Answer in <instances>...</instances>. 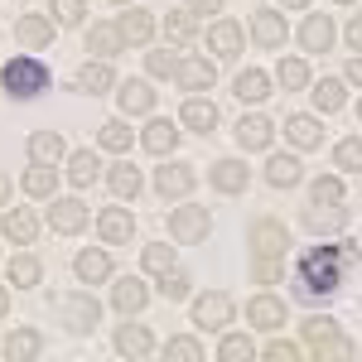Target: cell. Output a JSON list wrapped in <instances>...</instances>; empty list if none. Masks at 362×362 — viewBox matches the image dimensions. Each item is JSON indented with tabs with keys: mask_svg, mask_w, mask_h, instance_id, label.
<instances>
[{
	"mask_svg": "<svg viewBox=\"0 0 362 362\" xmlns=\"http://www.w3.org/2000/svg\"><path fill=\"white\" fill-rule=\"evenodd\" d=\"M39 353H44V334L39 329H15L5 338V358L10 362H34Z\"/></svg>",
	"mask_w": 362,
	"mask_h": 362,
	"instance_id": "ffe728a7",
	"label": "cell"
},
{
	"mask_svg": "<svg viewBox=\"0 0 362 362\" xmlns=\"http://www.w3.org/2000/svg\"><path fill=\"white\" fill-rule=\"evenodd\" d=\"M15 39L29 44V49H44V44L54 39V20H49V15H20V20H15Z\"/></svg>",
	"mask_w": 362,
	"mask_h": 362,
	"instance_id": "44dd1931",
	"label": "cell"
},
{
	"mask_svg": "<svg viewBox=\"0 0 362 362\" xmlns=\"http://www.w3.org/2000/svg\"><path fill=\"white\" fill-rule=\"evenodd\" d=\"M305 227H309V232H319V237L343 232V227H348V208H343V203H309V208H305Z\"/></svg>",
	"mask_w": 362,
	"mask_h": 362,
	"instance_id": "9c48e42d",
	"label": "cell"
},
{
	"mask_svg": "<svg viewBox=\"0 0 362 362\" xmlns=\"http://www.w3.org/2000/svg\"><path fill=\"white\" fill-rule=\"evenodd\" d=\"M314 358H319V362H334V358H358V343H353V338H343V334H338L334 343H324V348H319Z\"/></svg>",
	"mask_w": 362,
	"mask_h": 362,
	"instance_id": "681fc988",
	"label": "cell"
},
{
	"mask_svg": "<svg viewBox=\"0 0 362 362\" xmlns=\"http://www.w3.org/2000/svg\"><path fill=\"white\" fill-rule=\"evenodd\" d=\"M145 68H150L155 78H169V73H179V58H174V54H150V58H145Z\"/></svg>",
	"mask_w": 362,
	"mask_h": 362,
	"instance_id": "f5cc1de1",
	"label": "cell"
},
{
	"mask_svg": "<svg viewBox=\"0 0 362 362\" xmlns=\"http://www.w3.org/2000/svg\"><path fill=\"white\" fill-rule=\"evenodd\" d=\"M116 353H126V358H150L155 353V338L145 324H121L116 329Z\"/></svg>",
	"mask_w": 362,
	"mask_h": 362,
	"instance_id": "e0dca14e",
	"label": "cell"
},
{
	"mask_svg": "<svg viewBox=\"0 0 362 362\" xmlns=\"http://www.w3.org/2000/svg\"><path fill=\"white\" fill-rule=\"evenodd\" d=\"M5 198H10V174L0 169V208H5Z\"/></svg>",
	"mask_w": 362,
	"mask_h": 362,
	"instance_id": "6f0895ef",
	"label": "cell"
},
{
	"mask_svg": "<svg viewBox=\"0 0 362 362\" xmlns=\"http://www.w3.org/2000/svg\"><path fill=\"white\" fill-rule=\"evenodd\" d=\"M126 49V39H121V25H92L87 29V54H102V58H112Z\"/></svg>",
	"mask_w": 362,
	"mask_h": 362,
	"instance_id": "f1b7e54d",
	"label": "cell"
},
{
	"mask_svg": "<svg viewBox=\"0 0 362 362\" xmlns=\"http://www.w3.org/2000/svg\"><path fill=\"white\" fill-rule=\"evenodd\" d=\"M309 203H343V184H338V179H314Z\"/></svg>",
	"mask_w": 362,
	"mask_h": 362,
	"instance_id": "f907efd6",
	"label": "cell"
},
{
	"mask_svg": "<svg viewBox=\"0 0 362 362\" xmlns=\"http://www.w3.org/2000/svg\"><path fill=\"white\" fill-rule=\"evenodd\" d=\"M334 338H338V319H329V314H324V319H305V343L314 353H319L324 343H334Z\"/></svg>",
	"mask_w": 362,
	"mask_h": 362,
	"instance_id": "f35d334b",
	"label": "cell"
},
{
	"mask_svg": "<svg viewBox=\"0 0 362 362\" xmlns=\"http://www.w3.org/2000/svg\"><path fill=\"white\" fill-rule=\"evenodd\" d=\"M0 87H5L15 102H29V97L49 92V68H44L39 58H29V54H15L0 68Z\"/></svg>",
	"mask_w": 362,
	"mask_h": 362,
	"instance_id": "7a4b0ae2",
	"label": "cell"
},
{
	"mask_svg": "<svg viewBox=\"0 0 362 362\" xmlns=\"http://www.w3.org/2000/svg\"><path fill=\"white\" fill-rule=\"evenodd\" d=\"M256 280H261V285H271V280H280L276 256H256Z\"/></svg>",
	"mask_w": 362,
	"mask_h": 362,
	"instance_id": "db71d44e",
	"label": "cell"
},
{
	"mask_svg": "<svg viewBox=\"0 0 362 362\" xmlns=\"http://www.w3.org/2000/svg\"><path fill=\"white\" fill-rule=\"evenodd\" d=\"M29 160L34 165H58L63 160V136L58 131H34L29 136Z\"/></svg>",
	"mask_w": 362,
	"mask_h": 362,
	"instance_id": "f546056e",
	"label": "cell"
},
{
	"mask_svg": "<svg viewBox=\"0 0 362 362\" xmlns=\"http://www.w3.org/2000/svg\"><path fill=\"white\" fill-rule=\"evenodd\" d=\"M266 358H271V362H295V358H300V348H295L290 338H271V343H266Z\"/></svg>",
	"mask_w": 362,
	"mask_h": 362,
	"instance_id": "816d5d0a",
	"label": "cell"
},
{
	"mask_svg": "<svg viewBox=\"0 0 362 362\" xmlns=\"http://www.w3.org/2000/svg\"><path fill=\"white\" fill-rule=\"evenodd\" d=\"M116 102H121V112H126V116H145V112H155V92H150V83H140V78L121 83Z\"/></svg>",
	"mask_w": 362,
	"mask_h": 362,
	"instance_id": "ac0fdd59",
	"label": "cell"
},
{
	"mask_svg": "<svg viewBox=\"0 0 362 362\" xmlns=\"http://www.w3.org/2000/svg\"><path fill=\"white\" fill-rule=\"evenodd\" d=\"M285 140H290L295 150H314V145H324V126H319L314 116H290V121H285Z\"/></svg>",
	"mask_w": 362,
	"mask_h": 362,
	"instance_id": "603a6c76",
	"label": "cell"
},
{
	"mask_svg": "<svg viewBox=\"0 0 362 362\" xmlns=\"http://www.w3.org/2000/svg\"><path fill=\"white\" fill-rule=\"evenodd\" d=\"M218 358H223V362H251V358H256V343H251L247 334H227L223 348H218Z\"/></svg>",
	"mask_w": 362,
	"mask_h": 362,
	"instance_id": "60d3db41",
	"label": "cell"
},
{
	"mask_svg": "<svg viewBox=\"0 0 362 362\" xmlns=\"http://www.w3.org/2000/svg\"><path fill=\"white\" fill-rule=\"evenodd\" d=\"M251 39H256L261 49H280V44H285V15L256 10V15H251Z\"/></svg>",
	"mask_w": 362,
	"mask_h": 362,
	"instance_id": "7c38bea8",
	"label": "cell"
},
{
	"mask_svg": "<svg viewBox=\"0 0 362 362\" xmlns=\"http://www.w3.org/2000/svg\"><path fill=\"white\" fill-rule=\"evenodd\" d=\"M232 314H237V305H232V295H223V290H213V295H198L194 300V324L198 329H227L232 324Z\"/></svg>",
	"mask_w": 362,
	"mask_h": 362,
	"instance_id": "8992f818",
	"label": "cell"
},
{
	"mask_svg": "<svg viewBox=\"0 0 362 362\" xmlns=\"http://www.w3.org/2000/svg\"><path fill=\"white\" fill-rule=\"evenodd\" d=\"M189 285H194L189 271H179V266H174V271L160 276V295H165V300H184V295H189Z\"/></svg>",
	"mask_w": 362,
	"mask_h": 362,
	"instance_id": "7dc6e473",
	"label": "cell"
},
{
	"mask_svg": "<svg viewBox=\"0 0 362 362\" xmlns=\"http://www.w3.org/2000/svg\"><path fill=\"white\" fill-rule=\"evenodd\" d=\"M194 184H198V169L194 165L155 169V194H160V198H184V194H194Z\"/></svg>",
	"mask_w": 362,
	"mask_h": 362,
	"instance_id": "52a82bcc",
	"label": "cell"
},
{
	"mask_svg": "<svg viewBox=\"0 0 362 362\" xmlns=\"http://www.w3.org/2000/svg\"><path fill=\"white\" fill-rule=\"evenodd\" d=\"M334 165L338 169H348V174H362V140H338L334 145Z\"/></svg>",
	"mask_w": 362,
	"mask_h": 362,
	"instance_id": "7bdbcfd3",
	"label": "cell"
},
{
	"mask_svg": "<svg viewBox=\"0 0 362 362\" xmlns=\"http://www.w3.org/2000/svg\"><path fill=\"white\" fill-rule=\"evenodd\" d=\"M300 44H305V54H329L334 49V20L329 15H309L305 29H300Z\"/></svg>",
	"mask_w": 362,
	"mask_h": 362,
	"instance_id": "2e32d148",
	"label": "cell"
},
{
	"mask_svg": "<svg viewBox=\"0 0 362 362\" xmlns=\"http://www.w3.org/2000/svg\"><path fill=\"white\" fill-rule=\"evenodd\" d=\"M358 116H362V102H358Z\"/></svg>",
	"mask_w": 362,
	"mask_h": 362,
	"instance_id": "6125c7cd",
	"label": "cell"
},
{
	"mask_svg": "<svg viewBox=\"0 0 362 362\" xmlns=\"http://www.w3.org/2000/svg\"><path fill=\"white\" fill-rule=\"evenodd\" d=\"M276 83L285 87V92H300V87H309V63H305V58H280Z\"/></svg>",
	"mask_w": 362,
	"mask_h": 362,
	"instance_id": "e575fe53",
	"label": "cell"
},
{
	"mask_svg": "<svg viewBox=\"0 0 362 362\" xmlns=\"http://www.w3.org/2000/svg\"><path fill=\"white\" fill-rule=\"evenodd\" d=\"M223 0H189V15H218Z\"/></svg>",
	"mask_w": 362,
	"mask_h": 362,
	"instance_id": "11a10c76",
	"label": "cell"
},
{
	"mask_svg": "<svg viewBox=\"0 0 362 362\" xmlns=\"http://www.w3.org/2000/svg\"><path fill=\"white\" fill-rule=\"evenodd\" d=\"M338 5H348V0H338Z\"/></svg>",
	"mask_w": 362,
	"mask_h": 362,
	"instance_id": "be15d7a7",
	"label": "cell"
},
{
	"mask_svg": "<svg viewBox=\"0 0 362 362\" xmlns=\"http://www.w3.org/2000/svg\"><path fill=\"white\" fill-rule=\"evenodd\" d=\"M208 227H213V218H208V208H198V203L169 213V237H174L179 247H198V242L208 237Z\"/></svg>",
	"mask_w": 362,
	"mask_h": 362,
	"instance_id": "3957f363",
	"label": "cell"
},
{
	"mask_svg": "<svg viewBox=\"0 0 362 362\" xmlns=\"http://www.w3.org/2000/svg\"><path fill=\"white\" fill-rule=\"evenodd\" d=\"M54 314L73 329V334H87V329H97V319H102V305L92 300V295H58L54 300Z\"/></svg>",
	"mask_w": 362,
	"mask_h": 362,
	"instance_id": "277c9868",
	"label": "cell"
},
{
	"mask_svg": "<svg viewBox=\"0 0 362 362\" xmlns=\"http://www.w3.org/2000/svg\"><path fill=\"white\" fill-rule=\"evenodd\" d=\"M309 97H314V107H319V112H338V107H343V83H338V78H324Z\"/></svg>",
	"mask_w": 362,
	"mask_h": 362,
	"instance_id": "ee69618b",
	"label": "cell"
},
{
	"mask_svg": "<svg viewBox=\"0 0 362 362\" xmlns=\"http://www.w3.org/2000/svg\"><path fill=\"white\" fill-rule=\"evenodd\" d=\"M179 121H184L189 131H198V136H208V131L218 126V107H213L208 97H189L184 112H179Z\"/></svg>",
	"mask_w": 362,
	"mask_h": 362,
	"instance_id": "7402d4cb",
	"label": "cell"
},
{
	"mask_svg": "<svg viewBox=\"0 0 362 362\" xmlns=\"http://www.w3.org/2000/svg\"><path fill=\"white\" fill-rule=\"evenodd\" d=\"M348 78H353V83H362V58H353V63H348Z\"/></svg>",
	"mask_w": 362,
	"mask_h": 362,
	"instance_id": "680465c9",
	"label": "cell"
},
{
	"mask_svg": "<svg viewBox=\"0 0 362 362\" xmlns=\"http://www.w3.org/2000/svg\"><path fill=\"white\" fill-rule=\"evenodd\" d=\"M266 184H271V189H295V184H300V160H295V155H271Z\"/></svg>",
	"mask_w": 362,
	"mask_h": 362,
	"instance_id": "d6a6232c",
	"label": "cell"
},
{
	"mask_svg": "<svg viewBox=\"0 0 362 362\" xmlns=\"http://www.w3.org/2000/svg\"><path fill=\"white\" fill-rule=\"evenodd\" d=\"M107 184H112L116 198H136V194H140V169H136V165H112Z\"/></svg>",
	"mask_w": 362,
	"mask_h": 362,
	"instance_id": "74e56055",
	"label": "cell"
},
{
	"mask_svg": "<svg viewBox=\"0 0 362 362\" xmlns=\"http://www.w3.org/2000/svg\"><path fill=\"white\" fill-rule=\"evenodd\" d=\"M247 247H251V256H285L290 232H285V223H276V218H256V223L247 227Z\"/></svg>",
	"mask_w": 362,
	"mask_h": 362,
	"instance_id": "5b68a950",
	"label": "cell"
},
{
	"mask_svg": "<svg viewBox=\"0 0 362 362\" xmlns=\"http://www.w3.org/2000/svg\"><path fill=\"white\" fill-rule=\"evenodd\" d=\"M0 232H5L10 242H20V247H29V242L39 237V218H34L29 208H15V213H5V223H0Z\"/></svg>",
	"mask_w": 362,
	"mask_h": 362,
	"instance_id": "4316f807",
	"label": "cell"
},
{
	"mask_svg": "<svg viewBox=\"0 0 362 362\" xmlns=\"http://www.w3.org/2000/svg\"><path fill=\"white\" fill-rule=\"evenodd\" d=\"M116 5H126V0H116Z\"/></svg>",
	"mask_w": 362,
	"mask_h": 362,
	"instance_id": "e7e4bbea",
	"label": "cell"
},
{
	"mask_svg": "<svg viewBox=\"0 0 362 362\" xmlns=\"http://www.w3.org/2000/svg\"><path fill=\"white\" fill-rule=\"evenodd\" d=\"M174 78H179V87H184V92H208V87L218 83V68H213L208 58H184Z\"/></svg>",
	"mask_w": 362,
	"mask_h": 362,
	"instance_id": "4fadbf2b",
	"label": "cell"
},
{
	"mask_svg": "<svg viewBox=\"0 0 362 362\" xmlns=\"http://www.w3.org/2000/svg\"><path fill=\"white\" fill-rule=\"evenodd\" d=\"M107 87H116L112 63H83V68H78V92H92V97H102Z\"/></svg>",
	"mask_w": 362,
	"mask_h": 362,
	"instance_id": "1f68e13d",
	"label": "cell"
},
{
	"mask_svg": "<svg viewBox=\"0 0 362 362\" xmlns=\"http://www.w3.org/2000/svg\"><path fill=\"white\" fill-rule=\"evenodd\" d=\"M358 242H334V247H309L295 266V285L305 300H319V295H338L343 290V276L358 266Z\"/></svg>",
	"mask_w": 362,
	"mask_h": 362,
	"instance_id": "6da1fadb",
	"label": "cell"
},
{
	"mask_svg": "<svg viewBox=\"0 0 362 362\" xmlns=\"http://www.w3.org/2000/svg\"><path fill=\"white\" fill-rule=\"evenodd\" d=\"M97 140H102V150H131V126L126 121H107L97 131Z\"/></svg>",
	"mask_w": 362,
	"mask_h": 362,
	"instance_id": "f6af8a7d",
	"label": "cell"
},
{
	"mask_svg": "<svg viewBox=\"0 0 362 362\" xmlns=\"http://www.w3.org/2000/svg\"><path fill=\"white\" fill-rule=\"evenodd\" d=\"M5 309H10V290L0 285V314H5Z\"/></svg>",
	"mask_w": 362,
	"mask_h": 362,
	"instance_id": "94428289",
	"label": "cell"
},
{
	"mask_svg": "<svg viewBox=\"0 0 362 362\" xmlns=\"http://www.w3.org/2000/svg\"><path fill=\"white\" fill-rule=\"evenodd\" d=\"M348 44H353V49H358V54H362V15H358V20H353V25H348Z\"/></svg>",
	"mask_w": 362,
	"mask_h": 362,
	"instance_id": "9f6ffc18",
	"label": "cell"
},
{
	"mask_svg": "<svg viewBox=\"0 0 362 362\" xmlns=\"http://www.w3.org/2000/svg\"><path fill=\"white\" fill-rule=\"evenodd\" d=\"M271 140H276L271 116H242V121H237V145H242V150H266Z\"/></svg>",
	"mask_w": 362,
	"mask_h": 362,
	"instance_id": "5bb4252c",
	"label": "cell"
},
{
	"mask_svg": "<svg viewBox=\"0 0 362 362\" xmlns=\"http://www.w3.org/2000/svg\"><path fill=\"white\" fill-rule=\"evenodd\" d=\"M140 261H145V271H150V276H165V271H174V247L150 242V247L140 251Z\"/></svg>",
	"mask_w": 362,
	"mask_h": 362,
	"instance_id": "ab89813d",
	"label": "cell"
},
{
	"mask_svg": "<svg viewBox=\"0 0 362 362\" xmlns=\"http://www.w3.org/2000/svg\"><path fill=\"white\" fill-rule=\"evenodd\" d=\"M165 358H174V362H203V343H198V338H169Z\"/></svg>",
	"mask_w": 362,
	"mask_h": 362,
	"instance_id": "bcb514c9",
	"label": "cell"
},
{
	"mask_svg": "<svg viewBox=\"0 0 362 362\" xmlns=\"http://www.w3.org/2000/svg\"><path fill=\"white\" fill-rule=\"evenodd\" d=\"M116 25H121V39H126V44H150V39H155V15H150V10H131V15H121Z\"/></svg>",
	"mask_w": 362,
	"mask_h": 362,
	"instance_id": "83f0119b",
	"label": "cell"
},
{
	"mask_svg": "<svg viewBox=\"0 0 362 362\" xmlns=\"http://www.w3.org/2000/svg\"><path fill=\"white\" fill-rule=\"evenodd\" d=\"M73 271L83 285H102V280H112V256L107 251H83L78 261H73Z\"/></svg>",
	"mask_w": 362,
	"mask_h": 362,
	"instance_id": "d4e9b609",
	"label": "cell"
},
{
	"mask_svg": "<svg viewBox=\"0 0 362 362\" xmlns=\"http://www.w3.org/2000/svg\"><path fill=\"white\" fill-rule=\"evenodd\" d=\"M97 174H102V160H97L92 150H78V155L68 160V179H73V189H87Z\"/></svg>",
	"mask_w": 362,
	"mask_h": 362,
	"instance_id": "836d02e7",
	"label": "cell"
},
{
	"mask_svg": "<svg viewBox=\"0 0 362 362\" xmlns=\"http://www.w3.org/2000/svg\"><path fill=\"white\" fill-rule=\"evenodd\" d=\"M208 179H213L218 194H242V189L251 184V169L242 165V160H218V165L208 169Z\"/></svg>",
	"mask_w": 362,
	"mask_h": 362,
	"instance_id": "8fae6325",
	"label": "cell"
},
{
	"mask_svg": "<svg viewBox=\"0 0 362 362\" xmlns=\"http://www.w3.org/2000/svg\"><path fill=\"white\" fill-rule=\"evenodd\" d=\"M232 92H237V102H266L271 97V78L261 73V68H247V73H237V83H232Z\"/></svg>",
	"mask_w": 362,
	"mask_h": 362,
	"instance_id": "484cf974",
	"label": "cell"
},
{
	"mask_svg": "<svg viewBox=\"0 0 362 362\" xmlns=\"http://www.w3.org/2000/svg\"><path fill=\"white\" fill-rule=\"evenodd\" d=\"M112 305L121 309V314H140V309L150 305V290H145V280H136V276L116 280V290H112Z\"/></svg>",
	"mask_w": 362,
	"mask_h": 362,
	"instance_id": "d6986e66",
	"label": "cell"
},
{
	"mask_svg": "<svg viewBox=\"0 0 362 362\" xmlns=\"http://www.w3.org/2000/svg\"><path fill=\"white\" fill-rule=\"evenodd\" d=\"M242 39H247V34H242L237 20H218V25L208 29V49H213L218 58H237L242 54Z\"/></svg>",
	"mask_w": 362,
	"mask_h": 362,
	"instance_id": "9a60e30c",
	"label": "cell"
},
{
	"mask_svg": "<svg viewBox=\"0 0 362 362\" xmlns=\"http://www.w3.org/2000/svg\"><path fill=\"white\" fill-rule=\"evenodd\" d=\"M49 227L63 232V237L83 232V227H87V203H83V198H54V208H49Z\"/></svg>",
	"mask_w": 362,
	"mask_h": 362,
	"instance_id": "ba28073f",
	"label": "cell"
},
{
	"mask_svg": "<svg viewBox=\"0 0 362 362\" xmlns=\"http://www.w3.org/2000/svg\"><path fill=\"white\" fill-rule=\"evenodd\" d=\"M97 232H102V242H107V247H126V242H131V232H136L131 208H107V213L97 218Z\"/></svg>",
	"mask_w": 362,
	"mask_h": 362,
	"instance_id": "30bf717a",
	"label": "cell"
},
{
	"mask_svg": "<svg viewBox=\"0 0 362 362\" xmlns=\"http://www.w3.org/2000/svg\"><path fill=\"white\" fill-rule=\"evenodd\" d=\"M165 39H169V44H194V20H189V10H169Z\"/></svg>",
	"mask_w": 362,
	"mask_h": 362,
	"instance_id": "b9f144b4",
	"label": "cell"
},
{
	"mask_svg": "<svg viewBox=\"0 0 362 362\" xmlns=\"http://www.w3.org/2000/svg\"><path fill=\"white\" fill-rule=\"evenodd\" d=\"M280 5H285V10H305L309 0H280Z\"/></svg>",
	"mask_w": 362,
	"mask_h": 362,
	"instance_id": "91938a15",
	"label": "cell"
},
{
	"mask_svg": "<svg viewBox=\"0 0 362 362\" xmlns=\"http://www.w3.org/2000/svg\"><path fill=\"white\" fill-rule=\"evenodd\" d=\"M49 15H54L58 25H78V20L87 15V0H54V10H49Z\"/></svg>",
	"mask_w": 362,
	"mask_h": 362,
	"instance_id": "c3c4849f",
	"label": "cell"
},
{
	"mask_svg": "<svg viewBox=\"0 0 362 362\" xmlns=\"http://www.w3.org/2000/svg\"><path fill=\"white\" fill-rule=\"evenodd\" d=\"M54 189H58V169H54V165H34V169L25 174V194H29V198H49Z\"/></svg>",
	"mask_w": 362,
	"mask_h": 362,
	"instance_id": "8d00e7d4",
	"label": "cell"
},
{
	"mask_svg": "<svg viewBox=\"0 0 362 362\" xmlns=\"http://www.w3.org/2000/svg\"><path fill=\"white\" fill-rule=\"evenodd\" d=\"M247 319L256 324V329H271V334H276L280 324H285V305H280L276 295H256V300L247 305Z\"/></svg>",
	"mask_w": 362,
	"mask_h": 362,
	"instance_id": "cb8c5ba5",
	"label": "cell"
},
{
	"mask_svg": "<svg viewBox=\"0 0 362 362\" xmlns=\"http://www.w3.org/2000/svg\"><path fill=\"white\" fill-rule=\"evenodd\" d=\"M39 280H44V266H39L34 256H15V261H10V285H15V290H34Z\"/></svg>",
	"mask_w": 362,
	"mask_h": 362,
	"instance_id": "d590c367",
	"label": "cell"
},
{
	"mask_svg": "<svg viewBox=\"0 0 362 362\" xmlns=\"http://www.w3.org/2000/svg\"><path fill=\"white\" fill-rule=\"evenodd\" d=\"M140 145H145L150 155H169V150L179 145V126H174V121H150L145 136H140Z\"/></svg>",
	"mask_w": 362,
	"mask_h": 362,
	"instance_id": "4dcf8cb0",
	"label": "cell"
}]
</instances>
